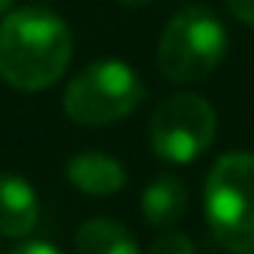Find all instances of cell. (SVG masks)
Instances as JSON below:
<instances>
[{
	"label": "cell",
	"mask_w": 254,
	"mask_h": 254,
	"mask_svg": "<svg viewBox=\"0 0 254 254\" xmlns=\"http://www.w3.org/2000/svg\"><path fill=\"white\" fill-rule=\"evenodd\" d=\"M72 60L69 24L42 6H21L0 21V81L21 93L54 87Z\"/></svg>",
	"instance_id": "6da1fadb"
},
{
	"label": "cell",
	"mask_w": 254,
	"mask_h": 254,
	"mask_svg": "<svg viewBox=\"0 0 254 254\" xmlns=\"http://www.w3.org/2000/svg\"><path fill=\"white\" fill-rule=\"evenodd\" d=\"M203 209L212 239L233 254H254V156H221L203 186Z\"/></svg>",
	"instance_id": "7a4b0ae2"
},
{
	"label": "cell",
	"mask_w": 254,
	"mask_h": 254,
	"mask_svg": "<svg viewBox=\"0 0 254 254\" xmlns=\"http://www.w3.org/2000/svg\"><path fill=\"white\" fill-rule=\"evenodd\" d=\"M227 54V30L206 6L180 9L162 30L156 48L159 72L174 84H197L209 78Z\"/></svg>",
	"instance_id": "3957f363"
},
{
	"label": "cell",
	"mask_w": 254,
	"mask_h": 254,
	"mask_svg": "<svg viewBox=\"0 0 254 254\" xmlns=\"http://www.w3.org/2000/svg\"><path fill=\"white\" fill-rule=\"evenodd\" d=\"M144 99V84L138 72L123 60H99L78 72L66 93L63 111L72 123L102 129L126 120Z\"/></svg>",
	"instance_id": "277c9868"
},
{
	"label": "cell",
	"mask_w": 254,
	"mask_h": 254,
	"mask_svg": "<svg viewBox=\"0 0 254 254\" xmlns=\"http://www.w3.org/2000/svg\"><path fill=\"white\" fill-rule=\"evenodd\" d=\"M215 108L197 93H174L153 111L150 147L162 162L189 165L215 141Z\"/></svg>",
	"instance_id": "5b68a950"
},
{
	"label": "cell",
	"mask_w": 254,
	"mask_h": 254,
	"mask_svg": "<svg viewBox=\"0 0 254 254\" xmlns=\"http://www.w3.org/2000/svg\"><path fill=\"white\" fill-rule=\"evenodd\" d=\"M39 221V200L33 186L18 174H0V236L24 239Z\"/></svg>",
	"instance_id": "8992f818"
},
{
	"label": "cell",
	"mask_w": 254,
	"mask_h": 254,
	"mask_svg": "<svg viewBox=\"0 0 254 254\" xmlns=\"http://www.w3.org/2000/svg\"><path fill=\"white\" fill-rule=\"evenodd\" d=\"M66 180L90 197L120 194L126 186V168L105 153H78L66 162Z\"/></svg>",
	"instance_id": "52a82bcc"
},
{
	"label": "cell",
	"mask_w": 254,
	"mask_h": 254,
	"mask_svg": "<svg viewBox=\"0 0 254 254\" xmlns=\"http://www.w3.org/2000/svg\"><path fill=\"white\" fill-rule=\"evenodd\" d=\"M186 203H189L186 183L180 177H174V174H162L144 189L141 212H144L150 227H171V224H177L183 218Z\"/></svg>",
	"instance_id": "ba28073f"
},
{
	"label": "cell",
	"mask_w": 254,
	"mask_h": 254,
	"mask_svg": "<svg viewBox=\"0 0 254 254\" xmlns=\"http://www.w3.org/2000/svg\"><path fill=\"white\" fill-rule=\"evenodd\" d=\"M78 254H141L138 239L120 221L111 218H90L75 233Z\"/></svg>",
	"instance_id": "9c48e42d"
},
{
	"label": "cell",
	"mask_w": 254,
	"mask_h": 254,
	"mask_svg": "<svg viewBox=\"0 0 254 254\" xmlns=\"http://www.w3.org/2000/svg\"><path fill=\"white\" fill-rule=\"evenodd\" d=\"M150 254H194V245L186 233H165L153 242Z\"/></svg>",
	"instance_id": "30bf717a"
},
{
	"label": "cell",
	"mask_w": 254,
	"mask_h": 254,
	"mask_svg": "<svg viewBox=\"0 0 254 254\" xmlns=\"http://www.w3.org/2000/svg\"><path fill=\"white\" fill-rule=\"evenodd\" d=\"M224 3H227V12H230L236 21L254 27V0H224Z\"/></svg>",
	"instance_id": "8fae6325"
},
{
	"label": "cell",
	"mask_w": 254,
	"mask_h": 254,
	"mask_svg": "<svg viewBox=\"0 0 254 254\" xmlns=\"http://www.w3.org/2000/svg\"><path fill=\"white\" fill-rule=\"evenodd\" d=\"M9 254H63V251L54 248V245H48V242H24V245H18Z\"/></svg>",
	"instance_id": "7c38bea8"
},
{
	"label": "cell",
	"mask_w": 254,
	"mask_h": 254,
	"mask_svg": "<svg viewBox=\"0 0 254 254\" xmlns=\"http://www.w3.org/2000/svg\"><path fill=\"white\" fill-rule=\"evenodd\" d=\"M117 3H123V6H147L153 0H117Z\"/></svg>",
	"instance_id": "4fadbf2b"
},
{
	"label": "cell",
	"mask_w": 254,
	"mask_h": 254,
	"mask_svg": "<svg viewBox=\"0 0 254 254\" xmlns=\"http://www.w3.org/2000/svg\"><path fill=\"white\" fill-rule=\"evenodd\" d=\"M12 12V0H0V15H6Z\"/></svg>",
	"instance_id": "5bb4252c"
}]
</instances>
